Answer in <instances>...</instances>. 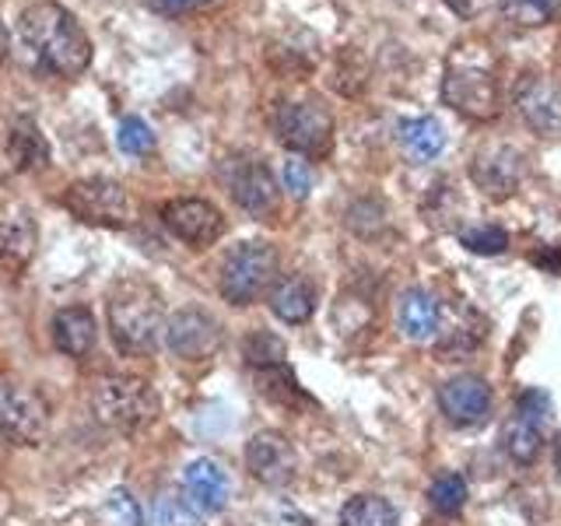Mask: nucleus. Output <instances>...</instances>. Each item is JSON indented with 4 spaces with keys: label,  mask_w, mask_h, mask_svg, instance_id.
Wrapping results in <instances>:
<instances>
[{
    "label": "nucleus",
    "mask_w": 561,
    "mask_h": 526,
    "mask_svg": "<svg viewBox=\"0 0 561 526\" xmlns=\"http://www.w3.org/2000/svg\"><path fill=\"white\" fill-rule=\"evenodd\" d=\"M148 4L162 14H186V11H201L207 4H215V0H148Z\"/></svg>",
    "instance_id": "f704fd0d"
},
{
    "label": "nucleus",
    "mask_w": 561,
    "mask_h": 526,
    "mask_svg": "<svg viewBox=\"0 0 561 526\" xmlns=\"http://www.w3.org/2000/svg\"><path fill=\"white\" fill-rule=\"evenodd\" d=\"M242 358L253 368H277L288 362V344L271 330H253L242 344Z\"/></svg>",
    "instance_id": "bb28decb"
},
{
    "label": "nucleus",
    "mask_w": 561,
    "mask_h": 526,
    "mask_svg": "<svg viewBox=\"0 0 561 526\" xmlns=\"http://www.w3.org/2000/svg\"><path fill=\"white\" fill-rule=\"evenodd\" d=\"M221 323L215 320L210 312L204 309H180L172 316V320L165 323V344L175 358L183 362H207L215 358L221 351Z\"/></svg>",
    "instance_id": "9d476101"
},
{
    "label": "nucleus",
    "mask_w": 561,
    "mask_h": 526,
    "mask_svg": "<svg viewBox=\"0 0 561 526\" xmlns=\"http://www.w3.org/2000/svg\"><path fill=\"white\" fill-rule=\"evenodd\" d=\"M35 253V221L14 201H0V267L22 271Z\"/></svg>",
    "instance_id": "dca6fc26"
},
{
    "label": "nucleus",
    "mask_w": 561,
    "mask_h": 526,
    "mask_svg": "<svg viewBox=\"0 0 561 526\" xmlns=\"http://www.w3.org/2000/svg\"><path fill=\"white\" fill-rule=\"evenodd\" d=\"M221 175L228 183V193H232V201L250 210L253 218H267L277 210V183L271 169L260 162L253 155H232L228 162L221 165Z\"/></svg>",
    "instance_id": "1a4fd4ad"
},
{
    "label": "nucleus",
    "mask_w": 561,
    "mask_h": 526,
    "mask_svg": "<svg viewBox=\"0 0 561 526\" xmlns=\"http://www.w3.org/2000/svg\"><path fill=\"white\" fill-rule=\"evenodd\" d=\"M400 327L417 344H435L443 333V306L425 288H411L400 298Z\"/></svg>",
    "instance_id": "f3484780"
},
{
    "label": "nucleus",
    "mask_w": 561,
    "mask_h": 526,
    "mask_svg": "<svg viewBox=\"0 0 561 526\" xmlns=\"http://www.w3.org/2000/svg\"><path fill=\"white\" fill-rule=\"evenodd\" d=\"M183 484L201 513H221L228 505V491H232L228 473L215 460H193L183 473Z\"/></svg>",
    "instance_id": "6ab92c4d"
},
{
    "label": "nucleus",
    "mask_w": 561,
    "mask_h": 526,
    "mask_svg": "<svg viewBox=\"0 0 561 526\" xmlns=\"http://www.w3.org/2000/svg\"><path fill=\"white\" fill-rule=\"evenodd\" d=\"M49 428V411L43 397L25 382L0 379V443L39 446Z\"/></svg>",
    "instance_id": "6e6552de"
},
{
    "label": "nucleus",
    "mask_w": 561,
    "mask_h": 526,
    "mask_svg": "<svg viewBox=\"0 0 561 526\" xmlns=\"http://www.w3.org/2000/svg\"><path fill=\"white\" fill-rule=\"evenodd\" d=\"M438 408L456 428H473L491 414V386L484 376H453L438 386Z\"/></svg>",
    "instance_id": "4468645a"
},
{
    "label": "nucleus",
    "mask_w": 561,
    "mask_h": 526,
    "mask_svg": "<svg viewBox=\"0 0 561 526\" xmlns=\"http://www.w3.org/2000/svg\"><path fill=\"white\" fill-rule=\"evenodd\" d=\"M92 411L105 428L119 435H137L158 421V393L140 376H102L92 390Z\"/></svg>",
    "instance_id": "20e7f679"
},
{
    "label": "nucleus",
    "mask_w": 561,
    "mask_h": 526,
    "mask_svg": "<svg viewBox=\"0 0 561 526\" xmlns=\"http://www.w3.org/2000/svg\"><path fill=\"white\" fill-rule=\"evenodd\" d=\"M516 110L526 119V127L554 137L561 130V95L543 75H523L516 84Z\"/></svg>",
    "instance_id": "2eb2a0df"
},
{
    "label": "nucleus",
    "mask_w": 561,
    "mask_h": 526,
    "mask_svg": "<svg viewBox=\"0 0 561 526\" xmlns=\"http://www.w3.org/2000/svg\"><path fill=\"white\" fill-rule=\"evenodd\" d=\"M18 32H22L32 57L57 78H81L92 64V39L78 18L57 0L28 4L18 18Z\"/></svg>",
    "instance_id": "f257e3e1"
},
{
    "label": "nucleus",
    "mask_w": 561,
    "mask_h": 526,
    "mask_svg": "<svg viewBox=\"0 0 561 526\" xmlns=\"http://www.w3.org/2000/svg\"><path fill=\"white\" fill-rule=\"evenodd\" d=\"M151 526H201V508L193 505L190 495L165 491L151 505Z\"/></svg>",
    "instance_id": "a878e982"
},
{
    "label": "nucleus",
    "mask_w": 561,
    "mask_h": 526,
    "mask_svg": "<svg viewBox=\"0 0 561 526\" xmlns=\"http://www.w3.org/2000/svg\"><path fill=\"white\" fill-rule=\"evenodd\" d=\"M105 513L113 516V523L119 526H145V516H140V505L130 495L127 488H116L110 499H105Z\"/></svg>",
    "instance_id": "2f4dec72"
},
{
    "label": "nucleus",
    "mask_w": 561,
    "mask_h": 526,
    "mask_svg": "<svg viewBox=\"0 0 561 526\" xmlns=\"http://www.w3.org/2000/svg\"><path fill=\"white\" fill-rule=\"evenodd\" d=\"M530 260L537 263V267H543V271H551V274H561V250H554V245H548V250L534 253Z\"/></svg>",
    "instance_id": "c9c22d12"
},
{
    "label": "nucleus",
    "mask_w": 561,
    "mask_h": 526,
    "mask_svg": "<svg viewBox=\"0 0 561 526\" xmlns=\"http://www.w3.org/2000/svg\"><path fill=\"white\" fill-rule=\"evenodd\" d=\"M428 502H432V508H435L438 516L463 513V505H467V481L456 470L438 473V478L428 484Z\"/></svg>",
    "instance_id": "cd10ccee"
},
{
    "label": "nucleus",
    "mask_w": 561,
    "mask_h": 526,
    "mask_svg": "<svg viewBox=\"0 0 561 526\" xmlns=\"http://www.w3.org/2000/svg\"><path fill=\"white\" fill-rule=\"evenodd\" d=\"M110 330L123 355H151L165 338V306L154 285L123 277L110 288Z\"/></svg>",
    "instance_id": "7ed1b4c3"
},
{
    "label": "nucleus",
    "mask_w": 561,
    "mask_h": 526,
    "mask_svg": "<svg viewBox=\"0 0 561 526\" xmlns=\"http://www.w3.org/2000/svg\"><path fill=\"white\" fill-rule=\"evenodd\" d=\"M280 256L271 242H242L221 263V295L232 306H253L277 281Z\"/></svg>",
    "instance_id": "39448f33"
},
{
    "label": "nucleus",
    "mask_w": 561,
    "mask_h": 526,
    "mask_svg": "<svg viewBox=\"0 0 561 526\" xmlns=\"http://www.w3.org/2000/svg\"><path fill=\"white\" fill-rule=\"evenodd\" d=\"M162 225L175 239L193 245V250H207V245H215L225 232L221 210L204 197H175L162 204Z\"/></svg>",
    "instance_id": "9b49d317"
},
{
    "label": "nucleus",
    "mask_w": 561,
    "mask_h": 526,
    "mask_svg": "<svg viewBox=\"0 0 561 526\" xmlns=\"http://www.w3.org/2000/svg\"><path fill=\"white\" fill-rule=\"evenodd\" d=\"M8 49H11V39H8V28L0 25V64L8 60Z\"/></svg>",
    "instance_id": "e433bc0d"
},
{
    "label": "nucleus",
    "mask_w": 561,
    "mask_h": 526,
    "mask_svg": "<svg viewBox=\"0 0 561 526\" xmlns=\"http://www.w3.org/2000/svg\"><path fill=\"white\" fill-rule=\"evenodd\" d=\"M460 242L478 256H499V253L508 250V232L499 225H481V228H470V232H463Z\"/></svg>",
    "instance_id": "c756f323"
},
{
    "label": "nucleus",
    "mask_w": 561,
    "mask_h": 526,
    "mask_svg": "<svg viewBox=\"0 0 561 526\" xmlns=\"http://www.w3.org/2000/svg\"><path fill=\"white\" fill-rule=\"evenodd\" d=\"M502 14L519 28H540L561 11V0H499Z\"/></svg>",
    "instance_id": "c85d7f7f"
},
{
    "label": "nucleus",
    "mask_w": 561,
    "mask_h": 526,
    "mask_svg": "<svg viewBox=\"0 0 561 526\" xmlns=\"http://www.w3.org/2000/svg\"><path fill=\"white\" fill-rule=\"evenodd\" d=\"M400 140H403V148H408L417 162H432V158L443 155L446 148V130H443V123L432 119V116H417V119H400V127H397Z\"/></svg>",
    "instance_id": "4be33fe9"
},
{
    "label": "nucleus",
    "mask_w": 561,
    "mask_h": 526,
    "mask_svg": "<svg viewBox=\"0 0 561 526\" xmlns=\"http://www.w3.org/2000/svg\"><path fill=\"white\" fill-rule=\"evenodd\" d=\"M443 102L467 119H495L502 113V88L495 53L488 43H460L446 60Z\"/></svg>",
    "instance_id": "f03ea898"
},
{
    "label": "nucleus",
    "mask_w": 561,
    "mask_h": 526,
    "mask_svg": "<svg viewBox=\"0 0 561 526\" xmlns=\"http://www.w3.org/2000/svg\"><path fill=\"white\" fill-rule=\"evenodd\" d=\"M554 467H558V473H561V435L554 438Z\"/></svg>",
    "instance_id": "4c0bfd02"
},
{
    "label": "nucleus",
    "mask_w": 561,
    "mask_h": 526,
    "mask_svg": "<svg viewBox=\"0 0 561 526\" xmlns=\"http://www.w3.org/2000/svg\"><path fill=\"white\" fill-rule=\"evenodd\" d=\"M285 190L291 193V197L306 201L309 190H312V169L309 162H302V158H288L285 162Z\"/></svg>",
    "instance_id": "473e14b6"
},
{
    "label": "nucleus",
    "mask_w": 561,
    "mask_h": 526,
    "mask_svg": "<svg viewBox=\"0 0 561 526\" xmlns=\"http://www.w3.org/2000/svg\"><path fill=\"white\" fill-rule=\"evenodd\" d=\"M245 470L267 488L291 484L298 470V456H295V446L288 443V435H280L274 428L256 432L250 443H245Z\"/></svg>",
    "instance_id": "ddd939ff"
},
{
    "label": "nucleus",
    "mask_w": 561,
    "mask_h": 526,
    "mask_svg": "<svg viewBox=\"0 0 561 526\" xmlns=\"http://www.w3.org/2000/svg\"><path fill=\"white\" fill-rule=\"evenodd\" d=\"M526 175V158L513 145H491L484 151L473 155L470 162V180L481 193H488L491 201H505L519 190Z\"/></svg>",
    "instance_id": "f8f14e48"
},
{
    "label": "nucleus",
    "mask_w": 561,
    "mask_h": 526,
    "mask_svg": "<svg viewBox=\"0 0 561 526\" xmlns=\"http://www.w3.org/2000/svg\"><path fill=\"white\" fill-rule=\"evenodd\" d=\"M316 309V285L306 277H285L271 291V312L280 323H306Z\"/></svg>",
    "instance_id": "aec40b11"
},
{
    "label": "nucleus",
    "mask_w": 561,
    "mask_h": 526,
    "mask_svg": "<svg viewBox=\"0 0 561 526\" xmlns=\"http://www.w3.org/2000/svg\"><path fill=\"white\" fill-rule=\"evenodd\" d=\"M256 390L263 397H271L277 403H288V408H295V403H312V397L298 386V379L291 376L288 365H277V368H260L256 376Z\"/></svg>",
    "instance_id": "393cba45"
},
{
    "label": "nucleus",
    "mask_w": 561,
    "mask_h": 526,
    "mask_svg": "<svg viewBox=\"0 0 561 526\" xmlns=\"http://www.w3.org/2000/svg\"><path fill=\"white\" fill-rule=\"evenodd\" d=\"M99 341L95 316L84 306H67L53 316V344H57L67 358H84L92 355V347Z\"/></svg>",
    "instance_id": "a211bd4d"
},
{
    "label": "nucleus",
    "mask_w": 561,
    "mask_h": 526,
    "mask_svg": "<svg viewBox=\"0 0 561 526\" xmlns=\"http://www.w3.org/2000/svg\"><path fill=\"white\" fill-rule=\"evenodd\" d=\"M116 145H119V151H127V155H148L154 148V134L140 116H127L119 123V130H116Z\"/></svg>",
    "instance_id": "7c9ffc66"
},
{
    "label": "nucleus",
    "mask_w": 561,
    "mask_h": 526,
    "mask_svg": "<svg viewBox=\"0 0 561 526\" xmlns=\"http://www.w3.org/2000/svg\"><path fill=\"white\" fill-rule=\"evenodd\" d=\"M516 414H523V418L537 421V425H543V421L551 418V397L540 393V390H526L516 400Z\"/></svg>",
    "instance_id": "72a5a7b5"
},
{
    "label": "nucleus",
    "mask_w": 561,
    "mask_h": 526,
    "mask_svg": "<svg viewBox=\"0 0 561 526\" xmlns=\"http://www.w3.org/2000/svg\"><path fill=\"white\" fill-rule=\"evenodd\" d=\"M64 207L84 225L99 228H127L134 218L130 193L116 180L105 175H88V180H75L64 190Z\"/></svg>",
    "instance_id": "0eeeda50"
},
{
    "label": "nucleus",
    "mask_w": 561,
    "mask_h": 526,
    "mask_svg": "<svg viewBox=\"0 0 561 526\" xmlns=\"http://www.w3.org/2000/svg\"><path fill=\"white\" fill-rule=\"evenodd\" d=\"M341 526H400V513L382 495H355L341 508Z\"/></svg>",
    "instance_id": "b1692460"
},
{
    "label": "nucleus",
    "mask_w": 561,
    "mask_h": 526,
    "mask_svg": "<svg viewBox=\"0 0 561 526\" xmlns=\"http://www.w3.org/2000/svg\"><path fill=\"white\" fill-rule=\"evenodd\" d=\"M8 158L18 172H39L49 165V145L32 119H18L8 137Z\"/></svg>",
    "instance_id": "412c9836"
},
{
    "label": "nucleus",
    "mask_w": 561,
    "mask_h": 526,
    "mask_svg": "<svg viewBox=\"0 0 561 526\" xmlns=\"http://www.w3.org/2000/svg\"><path fill=\"white\" fill-rule=\"evenodd\" d=\"M502 446L516 464H534L543 446V425H537V421L523 414H513L502 428Z\"/></svg>",
    "instance_id": "5701e85b"
},
{
    "label": "nucleus",
    "mask_w": 561,
    "mask_h": 526,
    "mask_svg": "<svg viewBox=\"0 0 561 526\" xmlns=\"http://www.w3.org/2000/svg\"><path fill=\"white\" fill-rule=\"evenodd\" d=\"M274 134L295 155L323 158L333 148V116L320 99L280 102L274 113Z\"/></svg>",
    "instance_id": "423d86ee"
}]
</instances>
